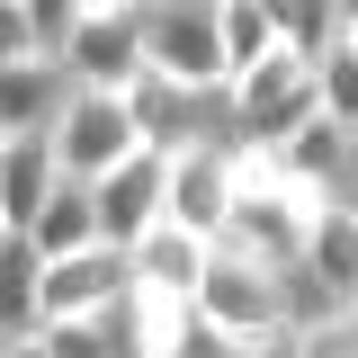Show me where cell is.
Masks as SVG:
<instances>
[{
	"instance_id": "obj_1",
	"label": "cell",
	"mask_w": 358,
	"mask_h": 358,
	"mask_svg": "<svg viewBox=\"0 0 358 358\" xmlns=\"http://www.w3.org/2000/svg\"><path fill=\"white\" fill-rule=\"evenodd\" d=\"M143 54L152 72L197 99H233V63H224V0H143Z\"/></svg>"
},
{
	"instance_id": "obj_2",
	"label": "cell",
	"mask_w": 358,
	"mask_h": 358,
	"mask_svg": "<svg viewBox=\"0 0 358 358\" xmlns=\"http://www.w3.org/2000/svg\"><path fill=\"white\" fill-rule=\"evenodd\" d=\"M313 117H322V63H296V54H278L268 72H251L233 90V143L242 152H287Z\"/></svg>"
},
{
	"instance_id": "obj_3",
	"label": "cell",
	"mask_w": 358,
	"mask_h": 358,
	"mask_svg": "<svg viewBox=\"0 0 358 358\" xmlns=\"http://www.w3.org/2000/svg\"><path fill=\"white\" fill-rule=\"evenodd\" d=\"M134 152H152L143 126H134V99H117V90H72V108H63V126H54V162H63V179L99 188V179L126 171Z\"/></svg>"
},
{
	"instance_id": "obj_4",
	"label": "cell",
	"mask_w": 358,
	"mask_h": 358,
	"mask_svg": "<svg viewBox=\"0 0 358 358\" xmlns=\"http://www.w3.org/2000/svg\"><path fill=\"white\" fill-rule=\"evenodd\" d=\"M63 72H72V90H117V99H126V90L152 72V54H143V0H90Z\"/></svg>"
},
{
	"instance_id": "obj_5",
	"label": "cell",
	"mask_w": 358,
	"mask_h": 358,
	"mask_svg": "<svg viewBox=\"0 0 358 358\" xmlns=\"http://www.w3.org/2000/svg\"><path fill=\"white\" fill-rule=\"evenodd\" d=\"M197 305L215 313L224 331L242 341V350H260V341H278L287 331V278L260 260H242V251H224L215 242V268H206V287H197Z\"/></svg>"
},
{
	"instance_id": "obj_6",
	"label": "cell",
	"mask_w": 358,
	"mask_h": 358,
	"mask_svg": "<svg viewBox=\"0 0 358 358\" xmlns=\"http://www.w3.org/2000/svg\"><path fill=\"white\" fill-rule=\"evenodd\" d=\"M134 296V251H117V242H99V251H81V260H54L36 287V331L45 322H90V313H117Z\"/></svg>"
},
{
	"instance_id": "obj_7",
	"label": "cell",
	"mask_w": 358,
	"mask_h": 358,
	"mask_svg": "<svg viewBox=\"0 0 358 358\" xmlns=\"http://www.w3.org/2000/svg\"><path fill=\"white\" fill-rule=\"evenodd\" d=\"M152 224H171V152H134L117 179H99V233L134 251Z\"/></svg>"
},
{
	"instance_id": "obj_8",
	"label": "cell",
	"mask_w": 358,
	"mask_h": 358,
	"mask_svg": "<svg viewBox=\"0 0 358 358\" xmlns=\"http://www.w3.org/2000/svg\"><path fill=\"white\" fill-rule=\"evenodd\" d=\"M54 188H63L54 134H18V143H0V233H9V242H27V233L45 224Z\"/></svg>"
},
{
	"instance_id": "obj_9",
	"label": "cell",
	"mask_w": 358,
	"mask_h": 358,
	"mask_svg": "<svg viewBox=\"0 0 358 358\" xmlns=\"http://www.w3.org/2000/svg\"><path fill=\"white\" fill-rule=\"evenodd\" d=\"M63 108H72V72H63V63H18V72H0V143L54 134Z\"/></svg>"
},
{
	"instance_id": "obj_10",
	"label": "cell",
	"mask_w": 358,
	"mask_h": 358,
	"mask_svg": "<svg viewBox=\"0 0 358 358\" xmlns=\"http://www.w3.org/2000/svg\"><path fill=\"white\" fill-rule=\"evenodd\" d=\"M206 268H215V242H197V233H179V224H152V233L134 242V287H152V296H197Z\"/></svg>"
},
{
	"instance_id": "obj_11",
	"label": "cell",
	"mask_w": 358,
	"mask_h": 358,
	"mask_svg": "<svg viewBox=\"0 0 358 358\" xmlns=\"http://www.w3.org/2000/svg\"><path fill=\"white\" fill-rule=\"evenodd\" d=\"M305 268L331 287V305H341V313H358V206H350V197H331V206H322Z\"/></svg>"
},
{
	"instance_id": "obj_12",
	"label": "cell",
	"mask_w": 358,
	"mask_h": 358,
	"mask_svg": "<svg viewBox=\"0 0 358 358\" xmlns=\"http://www.w3.org/2000/svg\"><path fill=\"white\" fill-rule=\"evenodd\" d=\"M27 242L45 251V268H54V260H81V251H99V242H108V233H99V188L63 179V188H54V206H45V224L27 233Z\"/></svg>"
},
{
	"instance_id": "obj_13",
	"label": "cell",
	"mask_w": 358,
	"mask_h": 358,
	"mask_svg": "<svg viewBox=\"0 0 358 358\" xmlns=\"http://www.w3.org/2000/svg\"><path fill=\"white\" fill-rule=\"evenodd\" d=\"M287 54V36H278V0H224V63H233V90L251 81V72H268Z\"/></svg>"
},
{
	"instance_id": "obj_14",
	"label": "cell",
	"mask_w": 358,
	"mask_h": 358,
	"mask_svg": "<svg viewBox=\"0 0 358 358\" xmlns=\"http://www.w3.org/2000/svg\"><path fill=\"white\" fill-rule=\"evenodd\" d=\"M36 287H45V251L0 233V322H9V341H36Z\"/></svg>"
},
{
	"instance_id": "obj_15",
	"label": "cell",
	"mask_w": 358,
	"mask_h": 358,
	"mask_svg": "<svg viewBox=\"0 0 358 358\" xmlns=\"http://www.w3.org/2000/svg\"><path fill=\"white\" fill-rule=\"evenodd\" d=\"M278 36L296 63H322L331 45L350 36V0H278Z\"/></svg>"
},
{
	"instance_id": "obj_16",
	"label": "cell",
	"mask_w": 358,
	"mask_h": 358,
	"mask_svg": "<svg viewBox=\"0 0 358 358\" xmlns=\"http://www.w3.org/2000/svg\"><path fill=\"white\" fill-rule=\"evenodd\" d=\"M18 63H54L45 54V27H36V0H9L0 9V72H18Z\"/></svg>"
},
{
	"instance_id": "obj_17",
	"label": "cell",
	"mask_w": 358,
	"mask_h": 358,
	"mask_svg": "<svg viewBox=\"0 0 358 358\" xmlns=\"http://www.w3.org/2000/svg\"><path fill=\"white\" fill-rule=\"evenodd\" d=\"M179 358H242V341H233L215 313L197 305V313H188V331H179Z\"/></svg>"
},
{
	"instance_id": "obj_18",
	"label": "cell",
	"mask_w": 358,
	"mask_h": 358,
	"mask_svg": "<svg viewBox=\"0 0 358 358\" xmlns=\"http://www.w3.org/2000/svg\"><path fill=\"white\" fill-rule=\"evenodd\" d=\"M242 358H305V341H296V331H278V341H260V350H242Z\"/></svg>"
},
{
	"instance_id": "obj_19",
	"label": "cell",
	"mask_w": 358,
	"mask_h": 358,
	"mask_svg": "<svg viewBox=\"0 0 358 358\" xmlns=\"http://www.w3.org/2000/svg\"><path fill=\"white\" fill-rule=\"evenodd\" d=\"M9 358H54V350H45V341H9Z\"/></svg>"
}]
</instances>
